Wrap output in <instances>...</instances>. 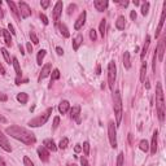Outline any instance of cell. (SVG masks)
<instances>
[{
	"label": "cell",
	"mask_w": 166,
	"mask_h": 166,
	"mask_svg": "<svg viewBox=\"0 0 166 166\" xmlns=\"http://www.w3.org/2000/svg\"><path fill=\"white\" fill-rule=\"evenodd\" d=\"M117 166H123V153L122 152L117 157Z\"/></svg>",
	"instance_id": "60d3db41"
},
{
	"label": "cell",
	"mask_w": 166,
	"mask_h": 166,
	"mask_svg": "<svg viewBox=\"0 0 166 166\" xmlns=\"http://www.w3.org/2000/svg\"><path fill=\"white\" fill-rule=\"evenodd\" d=\"M52 74H51V77H52V81H51V83L53 82V81H57L58 78H60V70L58 69H55L53 72H51Z\"/></svg>",
	"instance_id": "d590c367"
},
{
	"label": "cell",
	"mask_w": 166,
	"mask_h": 166,
	"mask_svg": "<svg viewBox=\"0 0 166 166\" xmlns=\"http://www.w3.org/2000/svg\"><path fill=\"white\" fill-rule=\"evenodd\" d=\"M62 2H57L55 4V7H53V12H52V14H53V21H55L57 23L58 18H60V16L62 13Z\"/></svg>",
	"instance_id": "ba28073f"
},
{
	"label": "cell",
	"mask_w": 166,
	"mask_h": 166,
	"mask_svg": "<svg viewBox=\"0 0 166 166\" xmlns=\"http://www.w3.org/2000/svg\"><path fill=\"white\" fill-rule=\"evenodd\" d=\"M164 53H165V39H161L158 43V48H156V56L158 61L164 60Z\"/></svg>",
	"instance_id": "7c38bea8"
},
{
	"label": "cell",
	"mask_w": 166,
	"mask_h": 166,
	"mask_svg": "<svg viewBox=\"0 0 166 166\" xmlns=\"http://www.w3.org/2000/svg\"><path fill=\"white\" fill-rule=\"evenodd\" d=\"M8 30L10 31V34H12V35H16V31H14V27H13V25H12V23H8Z\"/></svg>",
	"instance_id": "bcb514c9"
},
{
	"label": "cell",
	"mask_w": 166,
	"mask_h": 166,
	"mask_svg": "<svg viewBox=\"0 0 166 166\" xmlns=\"http://www.w3.org/2000/svg\"><path fill=\"white\" fill-rule=\"evenodd\" d=\"M49 0H42V2H40V5H42V7H43L44 9H47V8H48L49 7Z\"/></svg>",
	"instance_id": "ee69618b"
},
{
	"label": "cell",
	"mask_w": 166,
	"mask_h": 166,
	"mask_svg": "<svg viewBox=\"0 0 166 166\" xmlns=\"http://www.w3.org/2000/svg\"><path fill=\"white\" fill-rule=\"evenodd\" d=\"M124 26H126V20H124L123 16H120L116 21V27L118 29V30H123Z\"/></svg>",
	"instance_id": "603a6c76"
},
{
	"label": "cell",
	"mask_w": 166,
	"mask_h": 166,
	"mask_svg": "<svg viewBox=\"0 0 166 166\" xmlns=\"http://www.w3.org/2000/svg\"><path fill=\"white\" fill-rule=\"evenodd\" d=\"M108 138H109L110 147L117 148V130H116V124L113 121H110L108 123Z\"/></svg>",
	"instance_id": "8992f818"
},
{
	"label": "cell",
	"mask_w": 166,
	"mask_h": 166,
	"mask_svg": "<svg viewBox=\"0 0 166 166\" xmlns=\"http://www.w3.org/2000/svg\"><path fill=\"white\" fill-rule=\"evenodd\" d=\"M53 112V108H48L42 116H38L35 117L34 120H31L30 122H29V126L31 127H39V126H43V124H45V122L48 121V118L51 116V113Z\"/></svg>",
	"instance_id": "277c9868"
},
{
	"label": "cell",
	"mask_w": 166,
	"mask_h": 166,
	"mask_svg": "<svg viewBox=\"0 0 166 166\" xmlns=\"http://www.w3.org/2000/svg\"><path fill=\"white\" fill-rule=\"evenodd\" d=\"M75 8H77V5H75V4H70V5H69V8H68V13H69V14H72V12H74Z\"/></svg>",
	"instance_id": "f6af8a7d"
},
{
	"label": "cell",
	"mask_w": 166,
	"mask_h": 166,
	"mask_svg": "<svg viewBox=\"0 0 166 166\" xmlns=\"http://www.w3.org/2000/svg\"><path fill=\"white\" fill-rule=\"evenodd\" d=\"M30 39H31V42H33L34 44H38V43H39V39H38L37 34H35L34 31H31V33H30Z\"/></svg>",
	"instance_id": "74e56055"
},
{
	"label": "cell",
	"mask_w": 166,
	"mask_h": 166,
	"mask_svg": "<svg viewBox=\"0 0 166 166\" xmlns=\"http://www.w3.org/2000/svg\"><path fill=\"white\" fill-rule=\"evenodd\" d=\"M149 44H151V37H149V35H147V37H145V43H144V47H143V51H141V53H140V58H141V60H144V57H145L147 52H148V48H149Z\"/></svg>",
	"instance_id": "44dd1931"
},
{
	"label": "cell",
	"mask_w": 166,
	"mask_h": 166,
	"mask_svg": "<svg viewBox=\"0 0 166 166\" xmlns=\"http://www.w3.org/2000/svg\"><path fill=\"white\" fill-rule=\"evenodd\" d=\"M26 48H27V52H29V53L33 52V45H31V43H27V44H26Z\"/></svg>",
	"instance_id": "f5cc1de1"
},
{
	"label": "cell",
	"mask_w": 166,
	"mask_h": 166,
	"mask_svg": "<svg viewBox=\"0 0 166 166\" xmlns=\"http://www.w3.org/2000/svg\"><path fill=\"white\" fill-rule=\"evenodd\" d=\"M68 144H69V139L68 138H64V139H61L60 144H58L57 148H60V149H65V148L68 147Z\"/></svg>",
	"instance_id": "e575fe53"
},
{
	"label": "cell",
	"mask_w": 166,
	"mask_h": 166,
	"mask_svg": "<svg viewBox=\"0 0 166 166\" xmlns=\"http://www.w3.org/2000/svg\"><path fill=\"white\" fill-rule=\"evenodd\" d=\"M68 166H77L75 164H70V165H68Z\"/></svg>",
	"instance_id": "be15d7a7"
},
{
	"label": "cell",
	"mask_w": 166,
	"mask_h": 166,
	"mask_svg": "<svg viewBox=\"0 0 166 166\" xmlns=\"http://www.w3.org/2000/svg\"><path fill=\"white\" fill-rule=\"evenodd\" d=\"M2 34L4 37V42H5V45L10 47L12 45V38H10V33L8 30H2Z\"/></svg>",
	"instance_id": "d4e9b609"
},
{
	"label": "cell",
	"mask_w": 166,
	"mask_h": 166,
	"mask_svg": "<svg viewBox=\"0 0 166 166\" xmlns=\"http://www.w3.org/2000/svg\"><path fill=\"white\" fill-rule=\"evenodd\" d=\"M144 86H145V88H147V90H149V87H151V86H149V82H148L147 79L144 81Z\"/></svg>",
	"instance_id": "9f6ffc18"
},
{
	"label": "cell",
	"mask_w": 166,
	"mask_h": 166,
	"mask_svg": "<svg viewBox=\"0 0 166 166\" xmlns=\"http://www.w3.org/2000/svg\"><path fill=\"white\" fill-rule=\"evenodd\" d=\"M145 75H147V64L143 62L141 64V68H140V81L141 82L145 81Z\"/></svg>",
	"instance_id": "f1b7e54d"
},
{
	"label": "cell",
	"mask_w": 166,
	"mask_h": 166,
	"mask_svg": "<svg viewBox=\"0 0 166 166\" xmlns=\"http://www.w3.org/2000/svg\"><path fill=\"white\" fill-rule=\"evenodd\" d=\"M0 147H2L5 152H10V151H12V147H10V144H9L7 136L3 134L2 130H0Z\"/></svg>",
	"instance_id": "30bf717a"
},
{
	"label": "cell",
	"mask_w": 166,
	"mask_h": 166,
	"mask_svg": "<svg viewBox=\"0 0 166 166\" xmlns=\"http://www.w3.org/2000/svg\"><path fill=\"white\" fill-rule=\"evenodd\" d=\"M17 100L21 103V104H26L27 100H29V96L26 92H20L18 95H17Z\"/></svg>",
	"instance_id": "83f0119b"
},
{
	"label": "cell",
	"mask_w": 166,
	"mask_h": 166,
	"mask_svg": "<svg viewBox=\"0 0 166 166\" xmlns=\"http://www.w3.org/2000/svg\"><path fill=\"white\" fill-rule=\"evenodd\" d=\"M117 78V66L114 61H110L108 65V86L112 91L114 90V82Z\"/></svg>",
	"instance_id": "5b68a950"
},
{
	"label": "cell",
	"mask_w": 166,
	"mask_h": 166,
	"mask_svg": "<svg viewBox=\"0 0 166 166\" xmlns=\"http://www.w3.org/2000/svg\"><path fill=\"white\" fill-rule=\"evenodd\" d=\"M86 17H87V13L85 10L82 12V13L79 14V17L77 18V21H75V23H74V29L75 30H79V29L85 25V22H86Z\"/></svg>",
	"instance_id": "4fadbf2b"
},
{
	"label": "cell",
	"mask_w": 166,
	"mask_h": 166,
	"mask_svg": "<svg viewBox=\"0 0 166 166\" xmlns=\"http://www.w3.org/2000/svg\"><path fill=\"white\" fill-rule=\"evenodd\" d=\"M82 148H83V152H85V156L90 155V143H88V141H85Z\"/></svg>",
	"instance_id": "8d00e7d4"
},
{
	"label": "cell",
	"mask_w": 166,
	"mask_h": 166,
	"mask_svg": "<svg viewBox=\"0 0 166 166\" xmlns=\"http://www.w3.org/2000/svg\"><path fill=\"white\" fill-rule=\"evenodd\" d=\"M81 164H82V166H88L87 158H86V157H81Z\"/></svg>",
	"instance_id": "7dc6e473"
},
{
	"label": "cell",
	"mask_w": 166,
	"mask_h": 166,
	"mask_svg": "<svg viewBox=\"0 0 166 166\" xmlns=\"http://www.w3.org/2000/svg\"><path fill=\"white\" fill-rule=\"evenodd\" d=\"M0 122H7V120H5V118H4L2 114H0Z\"/></svg>",
	"instance_id": "680465c9"
},
{
	"label": "cell",
	"mask_w": 166,
	"mask_h": 166,
	"mask_svg": "<svg viewBox=\"0 0 166 166\" xmlns=\"http://www.w3.org/2000/svg\"><path fill=\"white\" fill-rule=\"evenodd\" d=\"M113 109L116 114V126H120L122 121V97L120 91H113Z\"/></svg>",
	"instance_id": "3957f363"
},
{
	"label": "cell",
	"mask_w": 166,
	"mask_h": 166,
	"mask_svg": "<svg viewBox=\"0 0 166 166\" xmlns=\"http://www.w3.org/2000/svg\"><path fill=\"white\" fill-rule=\"evenodd\" d=\"M79 114H81V106L79 105H75L70 109V117H72L73 120H77L78 122H79V118H78Z\"/></svg>",
	"instance_id": "ffe728a7"
},
{
	"label": "cell",
	"mask_w": 166,
	"mask_h": 166,
	"mask_svg": "<svg viewBox=\"0 0 166 166\" xmlns=\"http://www.w3.org/2000/svg\"><path fill=\"white\" fill-rule=\"evenodd\" d=\"M132 3H134V5H135V7H136V5H139V4H140V3L138 2V0H134V2H132Z\"/></svg>",
	"instance_id": "94428289"
},
{
	"label": "cell",
	"mask_w": 166,
	"mask_h": 166,
	"mask_svg": "<svg viewBox=\"0 0 166 166\" xmlns=\"http://www.w3.org/2000/svg\"><path fill=\"white\" fill-rule=\"evenodd\" d=\"M0 74H2V75H5V74H7V72H5V68L3 66V64H2V62H0Z\"/></svg>",
	"instance_id": "681fc988"
},
{
	"label": "cell",
	"mask_w": 166,
	"mask_h": 166,
	"mask_svg": "<svg viewBox=\"0 0 166 166\" xmlns=\"http://www.w3.org/2000/svg\"><path fill=\"white\" fill-rule=\"evenodd\" d=\"M139 148H140V151H143V152H148L149 151V143L145 140V139H143L139 143Z\"/></svg>",
	"instance_id": "f546056e"
},
{
	"label": "cell",
	"mask_w": 166,
	"mask_h": 166,
	"mask_svg": "<svg viewBox=\"0 0 166 166\" xmlns=\"http://www.w3.org/2000/svg\"><path fill=\"white\" fill-rule=\"evenodd\" d=\"M60 124V117H55L53 118V124H52V130H56Z\"/></svg>",
	"instance_id": "ab89813d"
},
{
	"label": "cell",
	"mask_w": 166,
	"mask_h": 166,
	"mask_svg": "<svg viewBox=\"0 0 166 166\" xmlns=\"http://www.w3.org/2000/svg\"><path fill=\"white\" fill-rule=\"evenodd\" d=\"M165 17H166V3L164 4V9H162V13H161V18H160V22H158V26L156 29V38L160 35L162 30V26H164V22H165Z\"/></svg>",
	"instance_id": "5bb4252c"
},
{
	"label": "cell",
	"mask_w": 166,
	"mask_h": 166,
	"mask_svg": "<svg viewBox=\"0 0 166 166\" xmlns=\"http://www.w3.org/2000/svg\"><path fill=\"white\" fill-rule=\"evenodd\" d=\"M157 138H158V131L156 130V131L153 132V135H152V141L149 144V149H151L152 155H156V152H157Z\"/></svg>",
	"instance_id": "9a60e30c"
},
{
	"label": "cell",
	"mask_w": 166,
	"mask_h": 166,
	"mask_svg": "<svg viewBox=\"0 0 166 166\" xmlns=\"http://www.w3.org/2000/svg\"><path fill=\"white\" fill-rule=\"evenodd\" d=\"M0 52L3 53V56H4V58H5V61H7V64L10 65V64H12V62H10V56H9V52L7 51V48H2V49H0Z\"/></svg>",
	"instance_id": "d6a6232c"
},
{
	"label": "cell",
	"mask_w": 166,
	"mask_h": 166,
	"mask_svg": "<svg viewBox=\"0 0 166 166\" xmlns=\"http://www.w3.org/2000/svg\"><path fill=\"white\" fill-rule=\"evenodd\" d=\"M105 29H106V20H101L100 22V26H99V31H100V35L104 38L105 35Z\"/></svg>",
	"instance_id": "4dcf8cb0"
},
{
	"label": "cell",
	"mask_w": 166,
	"mask_h": 166,
	"mask_svg": "<svg viewBox=\"0 0 166 166\" xmlns=\"http://www.w3.org/2000/svg\"><path fill=\"white\" fill-rule=\"evenodd\" d=\"M156 108H157L158 120L164 122V120H165V100H164V91H162L161 83H157V86H156Z\"/></svg>",
	"instance_id": "7a4b0ae2"
},
{
	"label": "cell",
	"mask_w": 166,
	"mask_h": 166,
	"mask_svg": "<svg viewBox=\"0 0 166 166\" xmlns=\"http://www.w3.org/2000/svg\"><path fill=\"white\" fill-rule=\"evenodd\" d=\"M44 56H45V49H40L38 52V56H37V64L38 65H42V61H43Z\"/></svg>",
	"instance_id": "1f68e13d"
},
{
	"label": "cell",
	"mask_w": 166,
	"mask_h": 166,
	"mask_svg": "<svg viewBox=\"0 0 166 166\" xmlns=\"http://www.w3.org/2000/svg\"><path fill=\"white\" fill-rule=\"evenodd\" d=\"M18 10H20L21 18H27V17L31 16V8L29 7V4H26L25 2L18 3Z\"/></svg>",
	"instance_id": "52a82bcc"
},
{
	"label": "cell",
	"mask_w": 166,
	"mask_h": 166,
	"mask_svg": "<svg viewBox=\"0 0 166 166\" xmlns=\"http://www.w3.org/2000/svg\"><path fill=\"white\" fill-rule=\"evenodd\" d=\"M5 132L10 135L12 138L20 140L21 143L26 144V145H33V144H35V141H37V138H35V135L31 131H29V130L23 128L21 126H17V124L9 126L5 130Z\"/></svg>",
	"instance_id": "6da1fadb"
},
{
	"label": "cell",
	"mask_w": 166,
	"mask_h": 166,
	"mask_svg": "<svg viewBox=\"0 0 166 166\" xmlns=\"http://www.w3.org/2000/svg\"><path fill=\"white\" fill-rule=\"evenodd\" d=\"M108 0H95L93 2V7L97 12H104L108 8Z\"/></svg>",
	"instance_id": "8fae6325"
},
{
	"label": "cell",
	"mask_w": 166,
	"mask_h": 166,
	"mask_svg": "<svg viewBox=\"0 0 166 166\" xmlns=\"http://www.w3.org/2000/svg\"><path fill=\"white\" fill-rule=\"evenodd\" d=\"M51 64H45L43 68H42V72H40V74H39V78H38V81L40 82L42 79H44V78H47L49 74H51Z\"/></svg>",
	"instance_id": "2e32d148"
},
{
	"label": "cell",
	"mask_w": 166,
	"mask_h": 166,
	"mask_svg": "<svg viewBox=\"0 0 166 166\" xmlns=\"http://www.w3.org/2000/svg\"><path fill=\"white\" fill-rule=\"evenodd\" d=\"M23 165H25V166H35V165H34V162H33L27 156L23 157Z\"/></svg>",
	"instance_id": "f35d334b"
},
{
	"label": "cell",
	"mask_w": 166,
	"mask_h": 166,
	"mask_svg": "<svg viewBox=\"0 0 166 166\" xmlns=\"http://www.w3.org/2000/svg\"><path fill=\"white\" fill-rule=\"evenodd\" d=\"M7 4H8V7L10 8V10H12V13L14 14V17L17 20H21V14H20V10H18V7L16 5V3L14 2H10V0H8L7 2Z\"/></svg>",
	"instance_id": "e0dca14e"
},
{
	"label": "cell",
	"mask_w": 166,
	"mask_h": 166,
	"mask_svg": "<svg viewBox=\"0 0 166 166\" xmlns=\"http://www.w3.org/2000/svg\"><path fill=\"white\" fill-rule=\"evenodd\" d=\"M38 156L40 158V161L48 162V160H49V151L47 149L44 145H42V147L38 148Z\"/></svg>",
	"instance_id": "9c48e42d"
},
{
	"label": "cell",
	"mask_w": 166,
	"mask_h": 166,
	"mask_svg": "<svg viewBox=\"0 0 166 166\" xmlns=\"http://www.w3.org/2000/svg\"><path fill=\"white\" fill-rule=\"evenodd\" d=\"M82 43H83V35L82 34H78L75 37V39L73 40V49L74 51H78V48L81 47Z\"/></svg>",
	"instance_id": "7402d4cb"
},
{
	"label": "cell",
	"mask_w": 166,
	"mask_h": 166,
	"mask_svg": "<svg viewBox=\"0 0 166 166\" xmlns=\"http://www.w3.org/2000/svg\"><path fill=\"white\" fill-rule=\"evenodd\" d=\"M148 12H149V3L145 2L141 4V14L143 16H147L148 14Z\"/></svg>",
	"instance_id": "836d02e7"
},
{
	"label": "cell",
	"mask_w": 166,
	"mask_h": 166,
	"mask_svg": "<svg viewBox=\"0 0 166 166\" xmlns=\"http://www.w3.org/2000/svg\"><path fill=\"white\" fill-rule=\"evenodd\" d=\"M0 34H2V30H0Z\"/></svg>",
	"instance_id": "e7e4bbea"
},
{
	"label": "cell",
	"mask_w": 166,
	"mask_h": 166,
	"mask_svg": "<svg viewBox=\"0 0 166 166\" xmlns=\"http://www.w3.org/2000/svg\"><path fill=\"white\" fill-rule=\"evenodd\" d=\"M12 64H13V66H14L16 74H17V78H20L22 73H21V66H20V62H18V60H17V57H13V58H12Z\"/></svg>",
	"instance_id": "cb8c5ba5"
},
{
	"label": "cell",
	"mask_w": 166,
	"mask_h": 166,
	"mask_svg": "<svg viewBox=\"0 0 166 166\" xmlns=\"http://www.w3.org/2000/svg\"><path fill=\"white\" fill-rule=\"evenodd\" d=\"M130 18H131L132 21L136 18V12H135V10H131V12H130Z\"/></svg>",
	"instance_id": "f907efd6"
},
{
	"label": "cell",
	"mask_w": 166,
	"mask_h": 166,
	"mask_svg": "<svg viewBox=\"0 0 166 166\" xmlns=\"http://www.w3.org/2000/svg\"><path fill=\"white\" fill-rule=\"evenodd\" d=\"M69 108H70V104L68 100H62V101L58 104V112H60L61 114H65L69 112Z\"/></svg>",
	"instance_id": "ac0fdd59"
},
{
	"label": "cell",
	"mask_w": 166,
	"mask_h": 166,
	"mask_svg": "<svg viewBox=\"0 0 166 166\" xmlns=\"http://www.w3.org/2000/svg\"><path fill=\"white\" fill-rule=\"evenodd\" d=\"M0 166H5V161H4L2 157H0Z\"/></svg>",
	"instance_id": "6f0895ef"
},
{
	"label": "cell",
	"mask_w": 166,
	"mask_h": 166,
	"mask_svg": "<svg viewBox=\"0 0 166 166\" xmlns=\"http://www.w3.org/2000/svg\"><path fill=\"white\" fill-rule=\"evenodd\" d=\"M123 66H124V69H127V70L131 68V61H130V53L128 52L123 53Z\"/></svg>",
	"instance_id": "484cf974"
},
{
	"label": "cell",
	"mask_w": 166,
	"mask_h": 166,
	"mask_svg": "<svg viewBox=\"0 0 166 166\" xmlns=\"http://www.w3.org/2000/svg\"><path fill=\"white\" fill-rule=\"evenodd\" d=\"M58 30H60V33L62 34L64 38H69L70 37V33L68 30V27H66V25H64V23H60V25H58Z\"/></svg>",
	"instance_id": "4316f807"
},
{
	"label": "cell",
	"mask_w": 166,
	"mask_h": 166,
	"mask_svg": "<svg viewBox=\"0 0 166 166\" xmlns=\"http://www.w3.org/2000/svg\"><path fill=\"white\" fill-rule=\"evenodd\" d=\"M0 100H2V101H7V100H8V97L5 96V95H4L2 91H0Z\"/></svg>",
	"instance_id": "816d5d0a"
},
{
	"label": "cell",
	"mask_w": 166,
	"mask_h": 166,
	"mask_svg": "<svg viewBox=\"0 0 166 166\" xmlns=\"http://www.w3.org/2000/svg\"><path fill=\"white\" fill-rule=\"evenodd\" d=\"M3 17H4V12H3L2 8H0V18H3Z\"/></svg>",
	"instance_id": "91938a15"
},
{
	"label": "cell",
	"mask_w": 166,
	"mask_h": 166,
	"mask_svg": "<svg viewBox=\"0 0 166 166\" xmlns=\"http://www.w3.org/2000/svg\"><path fill=\"white\" fill-rule=\"evenodd\" d=\"M90 38L93 42L97 39V34H96V30H95V29H91V30H90Z\"/></svg>",
	"instance_id": "b9f144b4"
},
{
	"label": "cell",
	"mask_w": 166,
	"mask_h": 166,
	"mask_svg": "<svg viewBox=\"0 0 166 166\" xmlns=\"http://www.w3.org/2000/svg\"><path fill=\"white\" fill-rule=\"evenodd\" d=\"M56 52H57L58 56H62L64 55V49L61 48V47H56Z\"/></svg>",
	"instance_id": "c3c4849f"
},
{
	"label": "cell",
	"mask_w": 166,
	"mask_h": 166,
	"mask_svg": "<svg viewBox=\"0 0 166 166\" xmlns=\"http://www.w3.org/2000/svg\"><path fill=\"white\" fill-rule=\"evenodd\" d=\"M96 74H100V65H99L97 69H96Z\"/></svg>",
	"instance_id": "6125c7cd"
},
{
	"label": "cell",
	"mask_w": 166,
	"mask_h": 166,
	"mask_svg": "<svg viewBox=\"0 0 166 166\" xmlns=\"http://www.w3.org/2000/svg\"><path fill=\"white\" fill-rule=\"evenodd\" d=\"M43 145H44L48 151H52V152H56V151H57V145L55 144V141H53L52 139H45V140L43 141Z\"/></svg>",
	"instance_id": "d6986e66"
},
{
	"label": "cell",
	"mask_w": 166,
	"mask_h": 166,
	"mask_svg": "<svg viewBox=\"0 0 166 166\" xmlns=\"http://www.w3.org/2000/svg\"><path fill=\"white\" fill-rule=\"evenodd\" d=\"M74 151H75V153H78V152H81V151H82V147H81V145H75V148H74Z\"/></svg>",
	"instance_id": "11a10c76"
},
{
	"label": "cell",
	"mask_w": 166,
	"mask_h": 166,
	"mask_svg": "<svg viewBox=\"0 0 166 166\" xmlns=\"http://www.w3.org/2000/svg\"><path fill=\"white\" fill-rule=\"evenodd\" d=\"M40 20H42V22H43L44 23V25H48V23H49V21H48V18H47V16L45 14H43V13H40Z\"/></svg>",
	"instance_id": "7bdbcfd3"
},
{
	"label": "cell",
	"mask_w": 166,
	"mask_h": 166,
	"mask_svg": "<svg viewBox=\"0 0 166 166\" xmlns=\"http://www.w3.org/2000/svg\"><path fill=\"white\" fill-rule=\"evenodd\" d=\"M116 2H117V3H120L122 7H127V5H128V2H120V0H116Z\"/></svg>",
	"instance_id": "db71d44e"
}]
</instances>
